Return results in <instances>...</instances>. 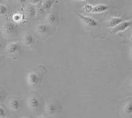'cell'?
I'll use <instances>...</instances> for the list:
<instances>
[{
	"label": "cell",
	"mask_w": 132,
	"mask_h": 118,
	"mask_svg": "<svg viewBox=\"0 0 132 118\" xmlns=\"http://www.w3.org/2000/svg\"><path fill=\"white\" fill-rule=\"evenodd\" d=\"M5 116H6V112H5V110L2 107L0 106V117L3 118Z\"/></svg>",
	"instance_id": "obj_19"
},
{
	"label": "cell",
	"mask_w": 132,
	"mask_h": 118,
	"mask_svg": "<svg viewBox=\"0 0 132 118\" xmlns=\"http://www.w3.org/2000/svg\"><path fill=\"white\" fill-rule=\"evenodd\" d=\"M46 111L49 115H53L57 112V106L53 104H49L46 106Z\"/></svg>",
	"instance_id": "obj_8"
},
{
	"label": "cell",
	"mask_w": 132,
	"mask_h": 118,
	"mask_svg": "<svg viewBox=\"0 0 132 118\" xmlns=\"http://www.w3.org/2000/svg\"><path fill=\"white\" fill-rule=\"evenodd\" d=\"M84 10L87 12H92V10H93V6L89 4H85V5L84 7H83Z\"/></svg>",
	"instance_id": "obj_18"
},
{
	"label": "cell",
	"mask_w": 132,
	"mask_h": 118,
	"mask_svg": "<svg viewBox=\"0 0 132 118\" xmlns=\"http://www.w3.org/2000/svg\"><path fill=\"white\" fill-rule=\"evenodd\" d=\"M123 22V19L122 18H112L110 22V26L112 28H114L120 23H122Z\"/></svg>",
	"instance_id": "obj_11"
},
{
	"label": "cell",
	"mask_w": 132,
	"mask_h": 118,
	"mask_svg": "<svg viewBox=\"0 0 132 118\" xmlns=\"http://www.w3.org/2000/svg\"><path fill=\"white\" fill-rule=\"evenodd\" d=\"M24 42L26 45H32L35 42V38L32 35H27L24 38Z\"/></svg>",
	"instance_id": "obj_12"
},
{
	"label": "cell",
	"mask_w": 132,
	"mask_h": 118,
	"mask_svg": "<svg viewBox=\"0 0 132 118\" xmlns=\"http://www.w3.org/2000/svg\"><path fill=\"white\" fill-rule=\"evenodd\" d=\"M9 118H12V117H9Z\"/></svg>",
	"instance_id": "obj_25"
},
{
	"label": "cell",
	"mask_w": 132,
	"mask_h": 118,
	"mask_svg": "<svg viewBox=\"0 0 132 118\" xmlns=\"http://www.w3.org/2000/svg\"><path fill=\"white\" fill-rule=\"evenodd\" d=\"M2 100V93H1V92H0V101Z\"/></svg>",
	"instance_id": "obj_21"
},
{
	"label": "cell",
	"mask_w": 132,
	"mask_h": 118,
	"mask_svg": "<svg viewBox=\"0 0 132 118\" xmlns=\"http://www.w3.org/2000/svg\"><path fill=\"white\" fill-rule=\"evenodd\" d=\"M27 83L30 86H36L40 81V77L36 73L31 72L27 77Z\"/></svg>",
	"instance_id": "obj_2"
},
{
	"label": "cell",
	"mask_w": 132,
	"mask_h": 118,
	"mask_svg": "<svg viewBox=\"0 0 132 118\" xmlns=\"http://www.w3.org/2000/svg\"><path fill=\"white\" fill-rule=\"evenodd\" d=\"M39 118H46V117H43V116H42V117H39Z\"/></svg>",
	"instance_id": "obj_22"
},
{
	"label": "cell",
	"mask_w": 132,
	"mask_h": 118,
	"mask_svg": "<svg viewBox=\"0 0 132 118\" xmlns=\"http://www.w3.org/2000/svg\"><path fill=\"white\" fill-rule=\"evenodd\" d=\"M76 13V15L79 17L81 19V21L83 22L85 24L86 26L89 27H95L96 26H98V23L97 21L96 20L90 18V17H88V16H85L84 15H81V14H79L77 12H75Z\"/></svg>",
	"instance_id": "obj_1"
},
{
	"label": "cell",
	"mask_w": 132,
	"mask_h": 118,
	"mask_svg": "<svg viewBox=\"0 0 132 118\" xmlns=\"http://www.w3.org/2000/svg\"><path fill=\"white\" fill-rule=\"evenodd\" d=\"M9 106H10L11 109L15 111V112H18V111H19L21 109V102L17 99H12L10 101Z\"/></svg>",
	"instance_id": "obj_5"
},
{
	"label": "cell",
	"mask_w": 132,
	"mask_h": 118,
	"mask_svg": "<svg viewBox=\"0 0 132 118\" xmlns=\"http://www.w3.org/2000/svg\"><path fill=\"white\" fill-rule=\"evenodd\" d=\"M2 49H3V44L2 42H0V52L2 51Z\"/></svg>",
	"instance_id": "obj_20"
},
{
	"label": "cell",
	"mask_w": 132,
	"mask_h": 118,
	"mask_svg": "<svg viewBox=\"0 0 132 118\" xmlns=\"http://www.w3.org/2000/svg\"><path fill=\"white\" fill-rule=\"evenodd\" d=\"M54 3V1H51V0H48V1H45L44 3V9L46 11H49L51 9L52 5Z\"/></svg>",
	"instance_id": "obj_15"
},
{
	"label": "cell",
	"mask_w": 132,
	"mask_h": 118,
	"mask_svg": "<svg viewBox=\"0 0 132 118\" xmlns=\"http://www.w3.org/2000/svg\"><path fill=\"white\" fill-rule=\"evenodd\" d=\"M36 30H37L38 32L41 34V35H44V34H46L48 32V27L46 24H38L36 27Z\"/></svg>",
	"instance_id": "obj_9"
},
{
	"label": "cell",
	"mask_w": 132,
	"mask_h": 118,
	"mask_svg": "<svg viewBox=\"0 0 132 118\" xmlns=\"http://www.w3.org/2000/svg\"><path fill=\"white\" fill-rule=\"evenodd\" d=\"M28 104L31 109H36L39 107L40 101L38 98L32 96L28 100Z\"/></svg>",
	"instance_id": "obj_4"
},
{
	"label": "cell",
	"mask_w": 132,
	"mask_h": 118,
	"mask_svg": "<svg viewBox=\"0 0 132 118\" xmlns=\"http://www.w3.org/2000/svg\"><path fill=\"white\" fill-rule=\"evenodd\" d=\"M131 26V21H123L122 23H120L118 26L114 27L113 29V33H117L119 32H123L126 30V29H128L129 27Z\"/></svg>",
	"instance_id": "obj_3"
},
{
	"label": "cell",
	"mask_w": 132,
	"mask_h": 118,
	"mask_svg": "<svg viewBox=\"0 0 132 118\" xmlns=\"http://www.w3.org/2000/svg\"><path fill=\"white\" fill-rule=\"evenodd\" d=\"M109 9V7L108 5L104 4H98L95 7H93V10L92 13H102L104 11H106V10Z\"/></svg>",
	"instance_id": "obj_6"
},
{
	"label": "cell",
	"mask_w": 132,
	"mask_h": 118,
	"mask_svg": "<svg viewBox=\"0 0 132 118\" xmlns=\"http://www.w3.org/2000/svg\"><path fill=\"white\" fill-rule=\"evenodd\" d=\"M7 12V7L5 5L0 4V15H3Z\"/></svg>",
	"instance_id": "obj_17"
},
{
	"label": "cell",
	"mask_w": 132,
	"mask_h": 118,
	"mask_svg": "<svg viewBox=\"0 0 132 118\" xmlns=\"http://www.w3.org/2000/svg\"><path fill=\"white\" fill-rule=\"evenodd\" d=\"M22 118H28V117H22Z\"/></svg>",
	"instance_id": "obj_23"
},
{
	"label": "cell",
	"mask_w": 132,
	"mask_h": 118,
	"mask_svg": "<svg viewBox=\"0 0 132 118\" xmlns=\"http://www.w3.org/2000/svg\"><path fill=\"white\" fill-rule=\"evenodd\" d=\"M18 49H19V44L17 43H16V42L11 43L8 46L7 51L9 52V53H10V54H14V53L16 52Z\"/></svg>",
	"instance_id": "obj_10"
},
{
	"label": "cell",
	"mask_w": 132,
	"mask_h": 118,
	"mask_svg": "<svg viewBox=\"0 0 132 118\" xmlns=\"http://www.w3.org/2000/svg\"><path fill=\"white\" fill-rule=\"evenodd\" d=\"M3 29L5 33H6L7 35H10V34H12L15 31V27L12 22H7V23L5 24Z\"/></svg>",
	"instance_id": "obj_7"
},
{
	"label": "cell",
	"mask_w": 132,
	"mask_h": 118,
	"mask_svg": "<svg viewBox=\"0 0 132 118\" xmlns=\"http://www.w3.org/2000/svg\"><path fill=\"white\" fill-rule=\"evenodd\" d=\"M123 112L127 115H131L132 114V105L131 102L126 104L123 108Z\"/></svg>",
	"instance_id": "obj_14"
},
{
	"label": "cell",
	"mask_w": 132,
	"mask_h": 118,
	"mask_svg": "<svg viewBox=\"0 0 132 118\" xmlns=\"http://www.w3.org/2000/svg\"><path fill=\"white\" fill-rule=\"evenodd\" d=\"M27 12H28V15L30 16V17H34L36 16V9L34 5H30L28 7L27 9Z\"/></svg>",
	"instance_id": "obj_13"
},
{
	"label": "cell",
	"mask_w": 132,
	"mask_h": 118,
	"mask_svg": "<svg viewBox=\"0 0 132 118\" xmlns=\"http://www.w3.org/2000/svg\"><path fill=\"white\" fill-rule=\"evenodd\" d=\"M47 21L50 23H54L56 21V16L54 13H50L48 15V17H47Z\"/></svg>",
	"instance_id": "obj_16"
},
{
	"label": "cell",
	"mask_w": 132,
	"mask_h": 118,
	"mask_svg": "<svg viewBox=\"0 0 132 118\" xmlns=\"http://www.w3.org/2000/svg\"><path fill=\"white\" fill-rule=\"evenodd\" d=\"M0 63H1V60H0Z\"/></svg>",
	"instance_id": "obj_24"
}]
</instances>
